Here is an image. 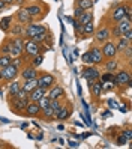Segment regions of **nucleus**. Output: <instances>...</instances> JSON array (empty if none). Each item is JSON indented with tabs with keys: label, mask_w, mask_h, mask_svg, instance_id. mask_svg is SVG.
I'll return each instance as SVG.
<instances>
[{
	"label": "nucleus",
	"mask_w": 132,
	"mask_h": 149,
	"mask_svg": "<svg viewBox=\"0 0 132 149\" xmlns=\"http://www.w3.org/2000/svg\"><path fill=\"white\" fill-rule=\"evenodd\" d=\"M48 27L45 24H42V23H39V27H38V32L35 33V36L32 38V41H35V42H39V44H42L44 41H45V38H47V35H48Z\"/></svg>",
	"instance_id": "20"
},
{
	"label": "nucleus",
	"mask_w": 132,
	"mask_h": 149,
	"mask_svg": "<svg viewBox=\"0 0 132 149\" xmlns=\"http://www.w3.org/2000/svg\"><path fill=\"white\" fill-rule=\"evenodd\" d=\"M81 60H83V63H84V65H93V63H92V59H90V53H89V51H86V53L81 56Z\"/></svg>",
	"instance_id": "41"
},
{
	"label": "nucleus",
	"mask_w": 132,
	"mask_h": 149,
	"mask_svg": "<svg viewBox=\"0 0 132 149\" xmlns=\"http://www.w3.org/2000/svg\"><path fill=\"white\" fill-rule=\"evenodd\" d=\"M114 44H116V50H117V53H122L125 48H128V47H132L131 45V41L129 39H126L125 36H120V38H117V39H114Z\"/></svg>",
	"instance_id": "23"
},
{
	"label": "nucleus",
	"mask_w": 132,
	"mask_h": 149,
	"mask_svg": "<svg viewBox=\"0 0 132 149\" xmlns=\"http://www.w3.org/2000/svg\"><path fill=\"white\" fill-rule=\"evenodd\" d=\"M62 104H63V100H51L50 106L53 107V110H54V111H57L62 107Z\"/></svg>",
	"instance_id": "39"
},
{
	"label": "nucleus",
	"mask_w": 132,
	"mask_h": 149,
	"mask_svg": "<svg viewBox=\"0 0 132 149\" xmlns=\"http://www.w3.org/2000/svg\"><path fill=\"white\" fill-rule=\"evenodd\" d=\"M93 38H95V44H104L105 41L111 39V33H110V26L107 23H101L98 29H95L93 32Z\"/></svg>",
	"instance_id": "4"
},
{
	"label": "nucleus",
	"mask_w": 132,
	"mask_h": 149,
	"mask_svg": "<svg viewBox=\"0 0 132 149\" xmlns=\"http://www.w3.org/2000/svg\"><path fill=\"white\" fill-rule=\"evenodd\" d=\"M72 26H74V29H75V30H77L78 27H80V23H78V20H75V18H74V21H72Z\"/></svg>",
	"instance_id": "46"
},
{
	"label": "nucleus",
	"mask_w": 132,
	"mask_h": 149,
	"mask_svg": "<svg viewBox=\"0 0 132 149\" xmlns=\"http://www.w3.org/2000/svg\"><path fill=\"white\" fill-rule=\"evenodd\" d=\"M38 68H35L32 66L30 63H24L21 68H20V74L18 77L21 78V81L23 80H29V78H36L38 77Z\"/></svg>",
	"instance_id": "11"
},
{
	"label": "nucleus",
	"mask_w": 132,
	"mask_h": 149,
	"mask_svg": "<svg viewBox=\"0 0 132 149\" xmlns=\"http://www.w3.org/2000/svg\"><path fill=\"white\" fill-rule=\"evenodd\" d=\"M93 32H95V23H93V21H89L87 24H84V29H83V38L93 36Z\"/></svg>",
	"instance_id": "30"
},
{
	"label": "nucleus",
	"mask_w": 132,
	"mask_h": 149,
	"mask_svg": "<svg viewBox=\"0 0 132 149\" xmlns=\"http://www.w3.org/2000/svg\"><path fill=\"white\" fill-rule=\"evenodd\" d=\"M122 59L125 60V62H128V63H131V59H132V47H128V48H125L122 51Z\"/></svg>",
	"instance_id": "37"
},
{
	"label": "nucleus",
	"mask_w": 132,
	"mask_h": 149,
	"mask_svg": "<svg viewBox=\"0 0 132 149\" xmlns=\"http://www.w3.org/2000/svg\"><path fill=\"white\" fill-rule=\"evenodd\" d=\"M83 12H84V9H81L80 6H75L74 8V18H78V17H80Z\"/></svg>",
	"instance_id": "44"
},
{
	"label": "nucleus",
	"mask_w": 132,
	"mask_h": 149,
	"mask_svg": "<svg viewBox=\"0 0 132 149\" xmlns=\"http://www.w3.org/2000/svg\"><path fill=\"white\" fill-rule=\"evenodd\" d=\"M15 21L18 24H23V26H26V24H29L30 21H33L30 14H29V11L26 9V6H20V9L17 11V14H15Z\"/></svg>",
	"instance_id": "15"
},
{
	"label": "nucleus",
	"mask_w": 132,
	"mask_h": 149,
	"mask_svg": "<svg viewBox=\"0 0 132 149\" xmlns=\"http://www.w3.org/2000/svg\"><path fill=\"white\" fill-rule=\"evenodd\" d=\"M53 116H54V110H53L51 106H47L45 109L41 110V116L39 118L45 119V120H53Z\"/></svg>",
	"instance_id": "29"
},
{
	"label": "nucleus",
	"mask_w": 132,
	"mask_h": 149,
	"mask_svg": "<svg viewBox=\"0 0 132 149\" xmlns=\"http://www.w3.org/2000/svg\"><path fill=\"white\" fill-rule=\"evenodd\" d=\"M126 6H125V3H119V5H116L113 8V11H111V14H110V20H111V23L114 24V23H117V21H120V20H123V18H126Z\"/></svg>",
	"instance_id": "10"
},
{
	"label": "nucleus",
	"mask_w": 132,
	"mask_h": 149,
	"mask_svg": "<svg viewBox=\"0 0 132 149\" xmlns=\"http://www.w3.org/2000/svg\"><path fill=\"white\" fill-rule=\"evenodd\" d=\"M20 89H21V81L17 80V78L8 83V95L9 96H17V93L20 92Z\"/></svg>",
	"instance_id": "22"
},
{
	"label": "nucleus",
	"mask_w": 132,
	"mask_h": 149,
	"mask_svg": "<svg viewBox=\"0 0 132 149\" xmlns=\"http://www.w3.org/2000/svg\"><path fill=\"white\" fill-rule=\"evenodd\" d=\"M3 80L2 81H5V83H9V81H12V80H15V78H18V74H20V68H17L15 65H8V66H5L3 69Z\"/></svg>",
	"instance_id": "12"
},
{
	"label": "nucleus",
	"mask_w": 132,
	"mask_h": 149,
	"mask_svg": "<svg viewBox=\"0 0 132 149\" xmlns=\"http://www.w3.org/2000/svg\"><path fill=\"white\" fill-rule=\"evenodd\" d=\"M110 33H111V39H117V38L123 36V33L117 27V24H110Z\"/></svg>",
	"instance_id": "34"
},
{
	"label": "nucleus",
	"mask_w": 132,
	"mask_h": 149,
	"mask_svg": "<svg viewBox=\"0 0 132 149\" xmlns=\"http://www.w3.org/2000/svg\"><path fill=\"white\" fill-rule=\"evenodd\" d=\"M12 63V56L11 54H0V68H5Z\"/></svg>",
	"instance_id": "35"
},
{
	"label": "nucleus",
	"mask_w": 132,
	"mask_h": 149,
	"mask_svg": "<svg viewBox=\"0 0 132 149\" xmlns=\"http://www.w3.org/2000/svg\"><path fill=\"white\" fill-rule=\"evenodd\" d=\"M128 143V139L123 136V134H120L117 139H116V145H119V146H123V145H126Z\"/></svg>",
	"instance_id": "42"
},
{
	"label": "nucleus",
	"mask_w": 132,
	"mask_h": 149,
	"mask_svg": "<svg viewBox=\"0 0 132 149\" xmlns=\"http://www.w3.org/2000/svg\"><path fill=\"white\" fill-rule=\"evenodd\" d=\"M114 24H117V27L122 30V33H125L126 30L132 29V20H129V18H123V20L114 23Z\"/></svg>",
	"instance_id": "28"
},
{
	"label": "nucleus",
	"mask_w": 132,
	"mask_h": 149,
	"mask_svg": "<svg viewBox=\"0 0 132 149\" xmlns=\"http://www.w3.org/2000/svg\"><path fill=\"white\" fill-rule=\"evenodd\" d=\"M12 24H14V17H11V15L9 17H3V18L0 20V29H2L5 33H8Z\"/></svg>",
	"instance_id": "24"
},
{
	"label": "nucleus",
	"mask_w": 132,
	"mask_h": 149,
	"mask_svg": "<svg viewBox=\"0 0 132 149\" xmlns=\"http://www.w3.org/2000/svg\"><path fill=\"white\" fill-rule=\"evenodd\" d=\"M38 86L44 87V89H50V87L56 83V75L51 72H45V71H39L38 72Z\"/></svg>",
	"instance_id": "7"
},
{
	"label": "nucleus",
	"mask_w": 132,
	"mask_h": 149,
	"mask_svg": "<svg viewBox=\"0 0 132 149\" xmlns=\"http://www.w3.org/2000/svg\"><path fill=\"white\" fill-rule=\"evenodd\" d=\"M72 115V104L66 101L62 104V107L54 111V116H53V120H59V122H63V120H68Z\"/></svg>",
	"instance_id": "6"
},
{
	"label": "nucleus",
	"mask_w": 132,
	"mask_h": 149,
	"mask_svg": "<svg viewBox=\"0 0 132 149\" xmlns=\"http://www.w3.org/2000/svg\"><path fill=\"white\" fill-rule=\"evenodd\" d=\"M17 98L24 100V101H29V92H27V91H24L23 87H21V89H20V92L17 93Z\"/></svg>",
	"instance_id": "40"
},
{
	"label": "nucleus",
	"mask_w": 132,
	"mask_h": 149,
	"mask_svg": "<svg viewBox=\"0 0 132 149\" xmlns=\"http://www.w3.org/2000/svg\"><path fill=\"white\" fill-rule=\"evenodd\" d=\"M75 20H78V23H80L81 26H84V24H87L89 21H93V14H92V11L89 9V11H84L78 18H75Z\"/></svg>",
	"instance_id": "26"
},
{
	"label": "nucleus",
	"mask_w": 132,
	"mask_h": 149,
	"mask_svg": "<svg viewBox=\"0 0 132 149\" xmlns=\"http://www.w3.org/2000/svg\"><path fill=\"white\" fill-rule=\"evenodd\" d=\"M5 6H6V5H5V3L2 2V0H0V9H3V8H5Z\"/></svg>",
	"instance_id": "50"
},
{
	"label": "nucleus",
	"mask_w": 132,
	"mask_h": 149,
	"mask_svg": "<svg viewBox=\"0 0 132 149\" xmlns=\"http://www.w3.org/2000/svg\"><path fill=\"white\" fill-rule=\"evenodd\" d=\"M11 41H12V38H6L3 41V44L0 45V54H9V51H11Z\"/></svg>",
	"instance_id": "32"
},
{
	"label": "nucleus",
	"mask_w": 132,
	"mask_h": 149,
	"mask_svg": "<svg viewBox=\"0 0 132 149\" xmlns=\"http://www.w3.org/2000/svg\"><path fill=\"white\" fill-rule=\"evenodd\" d=\"M89 53H90V59H92V63L96 65V66H99L102 65L104 62V56H102V51H101V47L98 45V44H93V45L90 47L89 50Z\"/></svg>",
	"instance_id": "13"
},
{
	"label": "nucleus",
	"mask_w": 132,
	"mask_h": 149,
	"mask_svg": "<svg viewBox=\"0 0 132 149\" xmlns=\"http://www.w3.org/2000/svg\"><path fill=\"white\" fill-rule=\"evenodd\" d=\"M26 0H14V5H18V6H23Z\"/></svg>",
	"instance_id": "47"
},
{
	"label": "nucleus",
	"mask_w": 132,
	"mask_h": 149,
	"mask_svg": "<svg viewBox=\"0 0 132 149\" xmlns=\"http://www.w3.org/2000/svg\"><path fill=\"white\" fill-rule=\"evenodd\" d=\"M75 2H77V0H75Z\"/></svg>",
	"instance_id": "51"
},
{
	"label": "nucleus",
	"mask_w": 132,
	"mask_h": 149,
	"mask_svg": "<svg viewBox=\"0 0 132 149\" xmlns=\"http://www.w3.org/2000/svg\"><path fill=\"white\" fill-rule=\"evenodd\" d=\"M36 86H38V80H36V78H29V80H23L21 81V87L24 91H27V92L33 91Z\"/></svg>",
	"instance_id": "27"
},
{
	"label": "nucleus",
	"mask_w": 132,
	"mask_h": 149,
	"mask_svg": "<svg viewBox=\"0 0 132 149\" xmlns=\"http://www.w3.org/2000/svg\"><path fill=\"white\" fill-rule=\"evenodd\" d=\"M24 116H29V118H39V116H41V107L38 106V102L29 101L27 104H26Z\"/></svg>",
	"instance_id": "16"
},
{
	"label": "nucleus",
	"mask_w": 132,
	"mask_h": 149,
	"mask_svg": "<svg viewBox=\"0 0 132 149\" xmlns=\"http://www.w3.org/2000/svg\"><path fill=\"white\" fill-rule=\"evenodd\" d=\"M123 36H125L126 39H129V41H131V39H132V29H129V30H126L125 33H123Z\"/></svg>",
	"instance_id": "45"
},
{
	"label": "nucleus",
	"mask_w": 132,
	"mask_h": 149,
	"mask_svg": "<svg viewBox=\"0 0 132 149\" xmlns=\"http://www.w3.org/2000/svg\"><path fill=\"white\" fill-rule=\"evenodd\" d=\"M26 9L29 11L30 17H32V20L35 21H41L44 17H45L47 14V5H44L42 2H33V3H29V5H26Z\"/></svg>",
	"instance_id": "3"
},
{
	"label": "nucleus",
	"mask_w": 132,
	"mask_h": 149,
	"mask_svg": "<svg viewBox=\"0 0 132 149\" xmlns=\"http://www.w3.org/2000/svg\"><path fill=\"white\" fill-rule=\"evenodd\" d=\"M29 101H24V100H20L17 96H8V104H9V110L12 113L18 116H24V109H26V104Z\"/></svg>",
	"instance_id": "5"
},
{
	"label": "nucleus",
	"mask_w": 132,
	"mask_h": 149,
	"mask_svg": "<svg viewBox=\"0 0 132 149\" xmlns=\"http://www.w3.org/2000/svg\"><path fill=\"white\" fill-rule=\"evenodd\" d=\"M45 48H44V44L39 42H35L32 39H26L24 41V45H23V57L26 60V63H29V60L32 56L35 54H39V53H45Z\"/></svg>",
	"instance_id": "1"
},
{
	"label": "nucleus",
	"mask_w": 132,
	"mask_h": 149,
	"mask_svg": "<svg viewBox=\"0 0 132 149\" xmlns=\"http://www.w3.org/2000/svg\"><path fill=\"white\" fill-rule=\"evenodd\" d=\"M47 91L48 89H44V87H39L36 86L33 91L29 92V101H33V102H38L44 95H47Z\"/></svg>",
	"instance_id": "21"
},
{
	"label": "nucleus",
	"mask_w": 132,
	"mask_h": 149,
	"mask_svg": "<svg viewBox=\"0 0 132 149\" xmlns=\"http://www.w3.org/2000/svg\"><path fill=\"white\" fill-rule=\"evenodd\" d=\"M47 96L50 100H65V89L60 84L54 83L47 91Z\"/></svg>",
	"instance_id": "14"
},
{
	"label": "nucleus",
	"mask_w": 132,
	"mask_h": 149,
	"mask_svg": "<svg viewBox=\"0 0 132 149\" xmlns=\"http://www.w3.org/2000/svg\"><path fill=\"white\" fill-rule=\"evenodd\" d=\"M101 51H102L104 59H113V57H116L119 54L117 50H116L114 39H108V41H105L104 44H101Z\"/></svg>",
	"instance_id": "8"
},
{
	"label": "nucleus",
	"mask_w": 132,
	"mask_h": 149,
	"mask_svg": "<svg viewBox=\"0 0 132 149\" xmlns=\"http://www.w3.org/2000/svg\"><path fill=\"white\" fill-rule=\"evenodd\" d=\"M50 102H51V100L48 98L47 95H44L42 98L38 101V106H39V107H41V110H42V109H45L47 106H50Z\"/></svg>",
	"instance_id": "38"
},
{
	"label": "nucleus",
	"mask_w": 132,
	"mask_h": 149,
	"mask_svg": "<svg viewBox=\"0 0 132 149\" xmlns=\"http://www.w3.org/2000/svg\"><path fill=\"white\" fill-rule=\"evenodd\" d=\"M5 5H14V0H2Z\"/></svg>",
	"instance_id": "48"
},
{
	"label": "nucleus",
	"mask_w": 132,
	"mask_h": 149,
	"mask_svg": "<svg viewBox=\"0 0 132 149\" xmlns=\"http://www.w3.org/2000/svg\"><path fill=\"white\" fill-rule=\"evenodd\" d=\"M81 77L86 81H93V80H99L101 77V71L96 65H86L84 71L81 72Z\"/></svg>",
	"instance_id": "9"
},
{
	"label": "nucleus",
	"mask_w": 132,
	"mask_h": 149,
	"mask_svg": "<svg viewBox=\"0 0 132 149\" xmlns=\"http://www.w3.org/2000/svg\"><path fill=\"white\" fill-rule=\"evenodd\" d=\"M2 80H3V71H2V68H0V83H2Z\"/></svg>",
	"instance_id": "49"
},
{
	"label": "nucleus",
	"mask_w": 132,
	"mask_h": 149,
	"mask_svg": "<svg viewBox=\"0 0 132 149\" xmlns=\"http://www.w3.org/2000/svg\"><path fill=\"white\" fill-rule=\"evenodd\" d=\"M38 27H39V23L30 21L29 24H26L24 26V32H23V38L24 39H32L35 36V33L38 32Z\"/></svg>",
	"instance_id": "19"
},
{
	"label": "nucleus",
	"mask_w": 132,
	"mask_h": 149,
	"mask_svg": "<svg viewBox=\"0 0 132 149\" xmlns=\"http://www.w3.org/2000/svg\"><path fill=\"white\" fill-rule=\"evenodd\" d=\"M114 86L117 87H131L132 86V75L131 68H122L114 72Z\"/></svg>",
	"instance_id": "2"
},
{
	"label": "nucleus",
	"mask_w": 132,
	"mask_h": 149,
	"mask_svg": "<svg viewBox=\"0 0 132 149\" xmlns=\"http://www.w3.org/2000/svg\"><path fill=\"white\" fill-rule=\"evenodd\" d=\"M87 86H89L90 95L93 98H99L102 95L104 89H102V81L101 80H93V81H87Z\"/></svg>",
	"instance_id": "17"
},
{
	"label": "nucleus",
	"mask_w": 132,
	"mask_h": 149,
	"mask_svg": "<svg viewBox=\"0 0 132 149\" xmlns=\"http://www.w3.org/2000/svg\"><path fill=\"white\" fill-rule=\"evenodd\" d=\"M42 62H44V53L35 54V56H32L30 60H29V63H30L32 66H35V68H39V66L42 65Z\"/></svg>",
	"instance_id": "31"
},
{
	"label": "nucleus",
	"mask_w": 132,
	"mask_h": 149,
	"mask_svg": "<svg viewBox=\"0 0 132 149\" xmlns=\"http://www.w3.org/2000/svg\"><path fill=\"white\" fill-rule=\"evenodd\" d=\"M75 6H80L81 9L89 11V9H92V6H93V0H77Z\"/></svg>",
	"instance_id": "33"
},
{
	"label": "nucleus",
	"mask_w": 132,
	"mask_h": 149,
	"mask_svg": "<svg viewBox=\"0 0 132 149\" xmlns=\"http://www.w3.org/2000/svg\"><path fill=\"white\" fill-rule=\"evenodd\" d=\"M99 80L102 83H113L114 84V72H107L105 71V74H101Z\"/></svg>",
	"instance_id": "36"
},
{
	"label": "nucleus",
	"mask_w": 132,
	"mask_h": 149,
	"mask_svg": "<svg viewBox=\"0 0 132 149\" xmlns=\"http://www.w3.org/2000/svg\"><path fill=\"white\" fill-rule=\"evenodd\" d=\"M23 32H24V26L18 24V23H14L8 33H9L11 36H23Z\"/></svg>",
	"instance_id": "25"
},
{
	"label": "nucleus",
	"mask_w": 132,
	"mask_h": 149,
	"mask_svg": "<svg viewBox=\"0 0 132 149\" xmlns=\"http://www.w3.org/2000/svg\"><path fill=\"white\" fill-rule=\"evenodd\" d=\"M102 66H104V69L107 72H116L117 69L120 68V62H119V59H116V57L105 59L104 62H102Z\"/></svg>",
	"instance_id": "18"
},
{
	"label": "nucleus",
	"mask_w": 132,
	"mask_h": 149,
	"mask_svg": "<svg viewBox=\"0 0 132 149\" xmlns=\"http://www.w3.org/2000/svg\"><path fill=\"white\" fill-rule=\"evenodd\" d=\"M122 134H123V136H125V137L128 139V142H131V140H132V130H131V128L123 130V131H122Z\"/></svg>",
	"instance_id": "43"
}]
</instances>
